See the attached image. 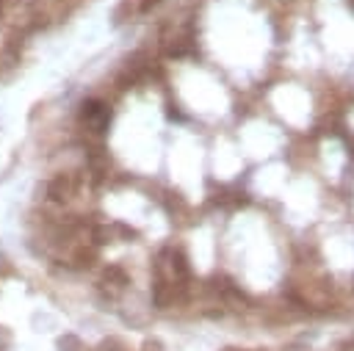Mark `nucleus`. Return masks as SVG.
<instances>
[{
  "label": "nucleus",
  "mask_w": 354,
  "mask_h": 351,
  "mask_svg": "<svg viewBox=\"0 0 354 351\" xmlns=\"http://www.w3.org/2000/svg\"><path fill=\"white\" fill-rule=\"evenodd\" d=\"M83 119L100 127V124H105V119H108V108H105L102 102H97V99H94V102H86V105H83Z\"/></svg>",
  "instance_id": "obj_1"
},
{
  "label": "nucleus",
  "mask_w": 354,
  "mask_h": 351,
  "mask_svg": "<svg viewBox=\"0 0 354 351\" xmlns=\"http://www.w3.org/2000/svg\"><path fill=\"white\" fill-rule=\"evenodd\" d=\"M69 193H72V182H69V180H64V177H61V180H55V185H53V196H55V199H66Z\"/></svg>",
  "instance_id": "obj_2"
}]
</instances>
